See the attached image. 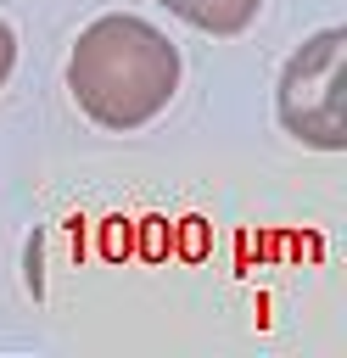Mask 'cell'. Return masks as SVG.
Here are the masks:
<instances>
[{
	"label": "cell",
	"mask_w": 347,
	"mask_h": 358,
	"mask_svg": "<svg viewBox=\"0 0 347 358\" xmlns=\"http://www.w3.org/2000/svg\"><path fill=\"white\" fill-rule=\"evenodd\" d=\"M11 62H17V39H11V28L0 22V84L11 78Z\"/></svg>",
	"instance_id": "277c9868"
},
{
	"label": "cell",
	"mask_w": 347,
	"mask_h": 358,
	"mask_svg": "<svg viewBox=\"0 0 347 358\" xmlns=\"http://www.w3.org/2000/svg\"><path fill=\"white\" fill-rule=\"evenodd\" d=\"M341 28L313 34L280 73V123L319 151H341L347 145V123H341Z\"/></svg>",
	"instance_id": "7a4b0ae2"
},
{
	"label": "cell",
	"mask_w": 347,
	"mask_h": 358,
	"mask_svg": "<svg viewBox=\"0 0 347 358\" xmlns=\"http://www.w3.org/2000/svg\"><path fill=\"white\" fill-rule=\"evenodd\" d=\"M157 6H168L174 17H185L201 34H241L263 0H157Z\"/></svg>",
	"instance_id": "3957f363"
},
{
	"label": "cell",
	"mask_w": 347,
	"mask_h": 358,
	"mask_svg": "<svg viewBox=\"0 0 347 358\" xmlns=\"http://www.w3.org/2000/svg\"><path fill=\"white\" fill-rule=\"evenodd\" d=\"M67 90L101 129H140L179 90V50L140 17H95L67 56Z\"/></svg>",
	"instance_id": "6da1fadb"
}]
</instances>
